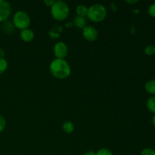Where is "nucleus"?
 Returning <instances> with one entry per match:
<instances>
[{
    "mask_svg": "<svg viewBox=\"0 0 155 155\" xmlns=\"http://www.w3.org/2000/svg\"><path fill=\"white\" fill-rule=\"evenodd\" d=\"M49 71L53 77L59 80L68 78L71 74V66L64 59H54L50 63Z\"/></svg>",
    "mask_w": 155,
    "mask_h": 155,
    "instance_id": "obj_1",
    "label": "nucleus"
},
{
    "mask_svg": "<svg viewBox=\"0 0 155 155\" xmlns=\"http://www.w3.org/2000/svg\"><path fill=\"white\" fill-rule=\"evenodd\" d=\"M70 13V8L65 2L55 1L51 7V15L56 21H64Z\"/></svg>",
    "mask_w": 155,
    "mask_h": 155,
    "instance_id": "obj_2",
    "label": "nucleus"
},
{
    "mask_svg": "<svg viewBox=\"0 0 155 155\" xmlns=\"http://www.w3.org/2000/svg\"><path fill=\"white\" fill-rule=\"evenodd\" d=\"M106 16H107V9L103 5H92L88 9L87 18L92 22H101L105 19Z\"/></svg>",
    "mask_w": 155,
    "mask_h": 155,
    "instance_id": "obj_3",
    "label": "nucleus"
},
{
    "mask_svg": "<svg viewBox=\"0 0 155 155\" xmlns=\"http://www.w3.org/2000/svg\"><path fill=\"white\" fill-rule=\"evenodd\" d=\"M30 18L27 12L24 11H18L13 16V23L15 28L22 30L27 29L30 25Z\"/></svg>",
    "mask_w": 155,
    "mask_h": 155,
    "instance_id": "obj_4",
    "label": "nucleus"
},
{
    "mask_svg": "<svg viewBox=\"0 0 155 155\" xmlns=\"http://www.w3.org/2000/svg\"><path fill=\"white\" fill-rule=\"evenodd\" d=\"M53 51H54V54L56 58L64 59V58H66V56L68 55V47L64 42H57L54 45Z\"/></svg>",
    "mask_w": 155,
    "mask_h": 155,
    "instance_id": "obj_5",
    "label": "nucleus"
},
{
    "mask_svg": "<svg viewBox=\"0 0 155 155\" xmlns=\"http://www.w3.org/2000/svg\"><path fill=\"white\" fill-rule=\"evenodd\" d=\"M12 12V8L8 2L0 0V22L7 21Z\"/></svg>",
    "mask_w": 155,
    "mask_h": 155,
    "instance_id": "obj_6",
    "label": "nucleus"
},
{
    "mask_svg": "<svg viewBox=\"0 0 155 155\" xmlns=\"http://www.w3.org/2000/svg\"><path fill=\"white\" fill-rule=\"evenodd\" d=\"M83 36L89 42H94L98 37V32L95 27L87 25L83 29Z\"/></svg>",
    "mask_w": 155,
    "mask_h": 155,
    "instance_id": "obj_7",
    "label": "nucleus"
},
{
    "mask_svg": "<svg viewBox=\"0 0 155 155\" xmlns=\"http://www.w3.org/2000/svg\"><path fill=\"white\" fill-rule=\"evenodd\" d=\"M34 32H33L31 29L29 28L21 30V33H20L21 39L26 42H31V41L34 39Z\"/></svg>",
    "mask_w": 155,
    "mask_h": 155,
    "instance_id": "obj_8",
    "label": "nucleus"
},
{
    "mask_svg": "<svg viewBox=\"0 0 155 155\" xmlns=\"http://www.w3.org/2000/svg\"><path fill=\"white\" fill-rule=\"evenodd\" d=\"M62 30H63V28H62L61 26H54L50 30L49 33H48V36L51 39H58V38L60 37Z\"/></svg>",
    "mask_w": 155,
    "mask_h": 155,
    "instance_id": "obj_9",
    "label": "nucleus"
},
{
    "mask_svg": "<svg viewBox=\"0 0 155 155\" xmlns=\"http://www.w3.org/2000/svg\"><path fill=\"white\" fill-rule=\"evenodd\" d=\"M74 25L75 27H77V28L79 29H82L83 30L84 27H86V24H87V21H86V18H83V17H80V16H77L75 17L74 20Z\"/></svg>",
    "mask_w": 155,
    "mask_h": 155,
    "instance_id": "obj_10",
    "label": "nucleus"
},
{
    "mask_svg": "<svg viewBox=\"0 0 155 155\" xmlns=\"http://www.w3.org/2000/svg\"><path fill=\"white\" fill-rule=\"evenodd\" d=\"M1 28L5 33L9 34V33H13L15 27V26H14L13 23L8 21H4V23H3L2 26H1Z\"/></svg>",
    "mask_w": 155,
    "mask_h": 155,
    "instance_id": "obj_11",
    "label": "nucleus"
},
{
    "mask_svg": "<svg viewBox=\"0 0 155 155\" xmlns=\"http://www.w3.org/2000/svg\"><path fill=\"white\" fill-rule=\"evenodd\" d=\"M145 89L148 93L155 95V80H150L145 83Z\"/></svg>",
    "mask_w": 155,
    "mask_h": 155,
    "instance_id": "obj_12",
    "label": "nucleus"
},
{
    "mask_svg": "<svg viewBox=\"0 0 155 155\" xmlns=\"http://www.w3.org/2000/svg\"><path fill=\"white\" fill-rule=\"evenodd\" d=\"M88 9H89V8L85 5H79L77 7V9H76L77 16L86 18V16H87Z\"/></svg>",
    "mask_w": 155,
    "mask_h": 155,
    "instance_id": "obj_13",
    "label": "nucleus"
},
{
    "mask_svg": "<svg viewBox=\"0 0 155 155\" xmlns=\"http://www.w3.org/2000/svg\"><path fill=\"white\" fill-rule=\"evenodd\" d=\"M62 129L64 133L71 134L74 131V125L71 121H65L62 124Z\"/></svg>",
    "mask_w": 155,
    "mask_h": 155,
    "instance_id": "obj_14",
    "label": "nucleus"
},
{
    "mask_svg": "<svg viewBox=\"0 0 155 155\" xmlns=\"http://www.w3.org/2000/svg\"><path fill=\"white\" fill-rule=\"evenodd\" d=\"M147 107L148 110L152 113L155 114V95L150 97L148 100H147Z\"/></svg>",
    "mask_w": 155,
    "mask_h": 155,
    "instance_id": "obj_15",
    "label": "nucleus"
},
{
    "mask_svg": "<svg viewBox=\"0 0 155 155\" xmlns=\"http://www.w3.org/2000/svg\"><path fill=\"white\" fill-rule=\"evenodd\" d=\"M8 68V61L5 58H0V75L5 73Z\"/></svg>",
    "mask_w": 155,
    "mask_h": 155,
    "instance_id": "obj_16",
    "label": "nucleus"
},
{
    "mask_svg": "<svg viewBox=\"0 0 155 155\" xmlns=\"http://www.w3.org/2000/svg\"><path fill=\"white\" fill-rule=\"evenodd\" d=\"M145 53L146 55L148 56H151L153 54H155V50H154V46L152 45H147L145 48Z\"/></svg>",
    "mask_w": 155,
    "mask_h": 155,
    "instance_id": "obj_17",
    "label": "nucleus"
},
{
    "mask_svg": "<svg viewBox=\"0 0 155 155\" xmlns=\"http://www.w3.org/2000/svg\"><path fill=\"white\" fill-rule=\"evenodd\" d=\"M96 155H113V153L110 149L107 148H103L98 150L96 152Z\"/></svg>",
    "mask_w": 155,
    "mask_h": 155,
    "instance_id": "obj_18",
    "label": "nucleus"
},
{
    "mask_svg": "<svg viewBox=\"0 0 155 155\" xmlns=\"http://www.w3.org/2000/svg\"><path fill=\"white\" fill-rule=\"evenodd\" d=\"M141 155H155V150L151 148H146L142 150Z\"/></svg>",
    "mask_w": 155,
    "mask_h": 155,
    "instance_id": "obj_19",
    "label": "nucleus"
},
{
    "mask_svg": "<svg viewBox=\"0 0 155 155\" xmlns=\"http://www.w3.org/2000/svg\"><path fill=\"white\" fill-rule=\"evenodd\" d=\"M6 127V120L3 116L0 115V133H2Z\"/></svg>",
    "mask_w": 155,
    "mask_h": 155,
    "instance_id": "obj_20",
    "label": "nucleus"
},
{
    "mask_svg": "<svg viewBox=\"0 0 155 155\" xmlns=\"http://www.w3.org/2000/svg\"><path fill=\"white\" fill-rule=\"evenodd\" d=\"M148 13L152 18H155V2L151 4V5L148 7Z\"/></svg>",
    "mask_w": 155,
    "mask_h": 155,
    "instance_id": "obj_21",
    "label": "nucleus"
},
{
    "mask_svg": "<svg viewBox=\"0 0 155 155\" xmlns=\"http://www.w3.org/2000/svg\"><path fill=\"white\" fill-rule=\"evenodd\" d=\"M54 0H45L44 1V4L46 6H48V7L51 8V6L53 5V4L54 3Z\"/></svg>",
    "mask_w": 155,
    "mask_h": 155,
    "instance_id": "obj_22",
    "label": "nucleus"
},
{
    "mask_svg": "<svg viewBox=\"0 0 155 155\" xmlns=\"http://www.w3.org/2000/svg\"><path fill=\"white\" fill-rule=\"evenodd\" d=\"M5 55V51L3 48H0V58H4Z\"/></svg>",
    "mask_w": 155,
    "mask_h": 155,
    "instance_id": "obj_23",
    "label": "nucleus"
},
{
    "mask_svg": "<svg viewBox=\"0 0 155 155\" xmlns=\"http://www.w3.org/2000/svg\"><path fill=\"white\" fill-rule=\"evenodd\" d=\"M73 25H74V24L71 21H69V22H67L65 24V27H67V28H71V27H73Z\"/></svg>",
    "mask_w": 155,
    "mask_h": 155,
    "instance_id": "obj_24",
    "label": "nucleus"
},
{
    "mask_svg": "<svg viewBox=\"0 0 155 155\" xmlns=\"http://www.w3.org/2000/svg\"><path fill=\"white\" fill-rule=\"evenodd\" d=\"M126 2L128 3V4H136V3L139 2V1L138 0H127L126 1Z\"/></svg>",
    "mask_w": 155,
    "mask_h": 155,
    "instance_id": "obj_25",
    "label": "nucleus"
},
{
    "mask_svg": "<svg viewBox=\"0 0 155 155\" xmlns=\"http://www.w3.org/2000/svg\"><path fill=\"white\" fill-rule=\"evenodd\" d=\"M110 8H111V10L113 11V12H116L117 9V8L116 5H115L114 3H112V4L110 5Z\"/></svg>",
    "mask_w": 155,
    "mask_h": 155,
    "instance_id": "obj_26",
    "label": "nucleus"
},
{
    "mask_svg": "<svg viewBox=\"0 0 155 155\" xmlns=\"http://www.w3.org/2000/svg\"><path fill=\"white\" fill-rule=\"evenodd\" d=\"M84 155H96V152H95L93 151H89L85 153Z\"/></svg>",
    "mask_w": 155,
    "mask_h": 155,
    "instance_id": "obj_27",
    "label": "nucleus"
},
{
    "mask_svg": "<svg viewBox=\"0 0 155 155\" xmlns=\"http://www.w3.org/2000/svg\"><path fill=\"white\" fill-rule=\"evenodd\" d=\"M151 122H152V124L155 127V115L152 117V120H151Z\"/></svg>",
    "mask_w": 155,
    "mask_h": 155,
    "instance_id": "obj_28",
    "label": "nucleus"
},
{
    "mask_svg": "<svg viewBox=\"0 0 155 155\" xmlns=\"http://www.w3.org/2000/svg\"><path fill=\"white\" fill-rule=\"evenodd\" d=\"M1 30H2V28H1V24H0V31H1Z\"/></svg>",
    "mask_w": 155,
    "mask_h": 155,
    "instance_id": "obj_29",
    "label": "nucleus"
},
{
    "mask_svg": "<svg viewBox=\"0 0 155 155\" xmlns=\"http://www.w3.org/2000/svg\"><path fill=\"white\" fill-rule=\"evenodd\" d=\"M154 50H155V45H154Z\"/></svg>",
    "mask_w": 155,
    "mask_h": 155,
    "instance_id": "obj_30",
    "label": "nucleus"
}]
</instances>
